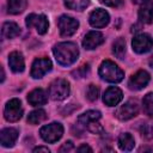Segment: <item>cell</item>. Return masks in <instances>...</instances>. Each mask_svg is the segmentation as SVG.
Returning a JSON list of instances; mask_svg holds the SVG:
<instances>
[{
	"label": "cell",
	"mask_w": 153,
	"mask_h": 153,
	"mask_svg": "<svg viewBox=\"0 0 153 153\" xmlns=\"http://www.w3.org/2000/svg\"><path fill=\"white\" fill-rule=\"evenodd\" d=\"M45 118H47V112L43 109H37V110H33L29 114L27 122L30 124H38V123L43 122Z\"/></svg>",
	"instance_id": "obj_23"
},
{
	"label": "cell",
	"mask_w": 153,
	"mask_h": 153,
	"mask_svg": "<svg viewBox=\"0 0 153 153\" xmlns=\"http://www.w3.org/2000/svg\"><path fill=\"white\" fill-rule=\"evenodd\" d=\"M137 112H139V106H137L136 102H134V100H128L127 103H124L123 105H121V106L116 110L115 115H116V117H117L118 120H121V121H128V120L135 117V116L137 115Z\"/></svg>",
	"instance_id": "obj_11"
},
{
	"label": "cell",
	"mask_w": 153,
	"mask_h": 153,
	"mask_svg": "<svg viewBox=\"0 0 153 153\" xmlns=\"http://www.w3.org/2000/svg\"><path fill=\"white\" fill-rule=\"evenodd\" d=\"M98 96H99V88L98 86L96 85H90L86 90V98L91 102H94L98 99Z\"/></svg>",
	"instance_id": "obj_27"
},
{
	"label": "cell",
	"mask_w": 153,
	"mask_h": 153,
	"mask_svg": "<svg viewBox=\"0 0 153 153\" xmlns=\"http://www.w3.org/2000/svg\"><path fill=\"white\" fill-rule=\"evenodd\" d=\"M27 102L36 106V105H43L48 102V96L45 93V91L43 88H35L33 91H31L27 96Z\"/></svg>",
	"instance_id": "obj_19"
},
{
	"label": "cell",
	"mask_w": 153,
	"mask_h": 153,
	"mask_svg": "<svg viewBox=\"0 0 153 153\" xmlns=\"http://www.w3.org/2000/svg\"><path fill=\"white\" fill-rule=\"evenodd\" d=\"M63 2L69 10L82 11L88 6L90 0H63Z\"/></svg>",
	"instance_id": "obj_25"
},
{
	"label": "cell",
	"mask_w": 153,
	"mask_h": 153,
	"mask_svg": "<svg viewBox=\"0 0 153 153\" xmlns=\"http://www.w3.org/2000/svg\"><path fill=\"white\" fill-rule=\"evenodd\" d=\"M139 19L146 24L153 23V1L152 0L142 1L139 10Z\"/></svg>",
	"instance_id": "obj_16"
},
{
	"label": "cell",
	"mask_w": 153,
	"mask_h": 153,
	"mask_svg": "<svg viewBox=\"0 0 153 153\" xmlns=\"http://www.w3.org/2000/svg\"><path fill=\"white\" fill-rule=\"evenodd\" d=\"M102 4L109 6V7H120L122 6L123 1L122 0H99Z\"/></svg>",
	"instance_id": "obj_28"
},
{
	"label": "cell",
	"mask_w": 153,
	"mask_h": 153,
	"mask_svg": "<svg viewBox=\"0 0 153 153\" xmlns=\"http://www.w3.org/2000/svg\"><path fill=\"white\" fill-rule=\"evenodd\" d=\"M53 53L55 55L57 63L66 67L73 65L79 56V49L76 44L72 42H62L56 44L53 49Z\"/></svg>",
	"instance_id": "obj_1"
},
{
	"label": "cell",
	"mask_w": 153,
	"mask_h": 153,
	"mask_svg": "<svg viewBox=\"0 0 153 153\" xmlns=\"http://www.w3.org/2000/svg\"><path fill=\"white\" fill-rule=\"evenodd\" d=\"M149 74L146 71H137L134 75H131V78L129 79L128 86L130 90H142L143 87H146V85L149 82Z\"/></svg>",
	"instance_id": "obj_12"
},
{
	"label": "cell",
	"mask_w": 153,
	"mask_h": 153,
	"mask_svg": "<svg viewBox=\"0 0 153 153\" xmlns=\"http://www.w3.org/2000/svg\"><path fill=\"white\" fill-rule=\"evenodd\" d=\"M99 75L103 80L109 82H120L124 78L123 71L112 61L104 60L99 67Z\"/></svg>",
	"instance_id": "obj_2"
},
{
	"label": "cell",
	"mask_w": 153,
	"mask_h": 153,
	"mask_svg": "<svg viewBox=\"0 0 153 153\" xmlns=\"http://www.w3.org/2000/svg\"><path fill=\"white\" fill-rule=\"evenodd\" d=\"M25 23H26L27 27H35L39 35H44L48 31V27H49L48 19L43 14L30 13L25 19Z\"/></svg>",
	"instance_id": "obj_8"
},
{
	"label": "cell",
	"mask_w": 153,
	"mask_h": 153,
	"mask_svg": "<svg viewBox=\"0 0 153 153\" xmlns=\"http://www.w3.org/2000/svg\"><path fill=\"white\" fill-rule=\"evenodd\" d=\"M5 118L8 122H17L23 116V106L19 99L13 98L6 103L5 110H4Z\"/></svg>",
	"instance_id": "obj_6"
},
{
	"label": "cell",
	"mask_w": 153,
	"mask_h": 153,
	"mask_svg": "<svg viewBox=\"0 0 153 153\" xmlns=\"http://www.w3.org/2000/svg\"><path fill=\"white\" fill-rule=\"evenodd\" d=\"M104 42V36L98 32V31H90L84 41H82V45L85 49H88V50H92V49H96L97 47H99L100 44H103Z\"/></svg>",
	"instance_id": "obj_15"
},
{
	"label": "cell",
	"mask_w": 153,
	"mask_h": 153,
	"mask_svg": "<svg viewBox=\"0 0 153 153\" xmlns=\"http://www.w3.org/2000/svg\"><path fill=\"white\" fill-rule=\"evenodd\" d=\"M27 5V0H8L7 1V10L11 14L22 13Z\"/></svg>",
	"instance_id": "obj_22"
},
{
	"label": "cell",
	"mask_w": 153,
	"mask_h": 153,
	"mask_svg": "<svg viewBox=\"0 0 153 153\" xmlns=\"http://www.w3.org/2000/svg\"><path fill=\"white\" fill-rule=\"evenodd\" d=\"M112 53L118 59H123L124 57V54H126V41H124V38L118 37L114 42V44H112Z\"/></svg>",
	"instance_id": "obj_24"
},
{
	"label": "cell",
	"mask_w": 153,
	"mask_h": 153,
	"mask_svg": "<svg viewBox=\"0 0 153 153\" xmlns=\"http://www.w3.org/2000/svg\"><path fill=\"white\" fill-rule=\"evenodd\" d=\"M88 20H90V24L93 27H104V26H106L109 24L110 17H109V13L105 10L97 8L90 14V19Z\"/></svg>",
	"instance_id": "obj_13"
},
{
	"label": "cell",
	"mask_w": 153,
	"mask_h": 153,
	"mask_svg": "<svg viewBox=\"0 0 153 153\" xmlns=\"http://www.w3.org/2000/svg\"><path fill=\"white\" fill-rule=\"evenodd\" d=\"M33 152H45V153H49V148H48V147H43V146H39V147H36V148H33Z\"/></svg>",
	"instance_id": "obj_31"
},
{
	"label": "cell",
	"mask_w": 153,
	"mask_h": 153,
	"mask_svg": "<svg viewBox=\"0 0 153 153\" xmlns=\"http://www.w3.org/2000/svg\"><path fill=\"white\" fill-rule=\"evenodd\" d=\"M57 26L60 30L61 36L63 37H69L74 35L79 27V22L69 16H61L57 20Z\"/></svg>",
	"instance_id": "obj_7"
},
{
	"label": "cell",
	"mask_w": 153,
	"mask_h": 153,
	"mask_svg": "<svg viewBox=\"0 0 153 153\" xmlns=\"http://www.w3.org/2000/svg\"><path fill=\"white\" fill-rule=\"evenodd\" d=\"M51 61L47 57H39L36 59L32 63V68H31V76L33 79H39L43 75H45L48 72L51 71Z\"/></svg>",
	"instance_id": "obj_10"
},
{
	"label": "cell",
	"mask_w": 153,
	"mask_h": 153,
	"mask_svg": "<svg viewBox=\"0 0 153 153\" xmlns=\"http://www.w3.org/2000/svg\"><path fill=\"white\" fill-rule=\"evenodd\" d=\"M1 33H2V37L4 38H14V37L19 36L20 27L16 23H13V22H6L2 25Z\"/></svg>",
	"instance_id": "obj_20"
},
{
	"label": "cell",
	"mask_w": 153,
	"mask_h": 153,
	"mask_svg": "<svg viewBox=\"0 0 153 153\" xmlns=\"http://www.w3.org/2000/svg\"><path fill=\"white\" fill-rule=\"evenodd\" d=\"M143 112L148 116H153V92L147 93L142 99Z\"/></svg>",
	"instance_id": "obj_26"
},
{
	"label": "cell",
	"mask_w": 153,
	"mask_h": 153,
	"mask_svg": "<svg viewBox=\"0 0 153 153\" xmlns=\"http://www.w3.org/2000/svg\"><path fill=\"white\" fill-rule=\"evenodd\" d=\"M39 134H41V137L45 141V142H49V143H54L56 142L57 140L61 139L62 134H63V127L61 123H50L48 126H44L41 128L39 130Z\"/></svg>",
	"instance_id": "obj_5"
},
{
	"label": "cell",
	"mask_w": 153,
	"mask_h": 153,
	"mask_svg": "<svg viewBox=\"0 0 153 153\" xmlns=\"http://www.w3.org/2000/svg\"><path fill=\"white\" fill-rule=\"evenodd\" d=\"M76 151H78V152H92V148H91L90 146H87V145H82V146H80Z\"/></svg>",
	"instance_id": "obj_30"
},
{
	"label": "cell",
	"mask_w": 153,
	"mask_h": 153,
	"mask_svg": "<svg viewBox=\"0 0 153 153\" xmlns=\"http://www.w3.org/2000/svg\"><path fill=\"white\" fill-rule=\"evenodd\" d=\"M8 65H10V68L14 73H22L24 71V67H25L23 55L19 51L11 53L10 56H8Z\"/></svg>",
	"instance_id": "obj_18"
},
{
	"label": "cell",
	"mask_w": 153,
	"mask_h": 153,
	"mask_svg": "<svg viewBox=\"0 0 153 153\" xmlns=\"http://www.w3.org/2000/svg\"><path fill=\"white\" fill-rule=\"evenodd\" d=\"M18 139V130L14 128H5L0 133V143L4 147H12Z\"/></svg>",
	"instance_id": "obj_17"
},
{
	"label": "cell",
	"mask_w": 153,
	"mask_h": 153,
	"mask_svg": "<svg viewBox=\"0 0 153 153\" xmlns=\"http://www.w3.org/2000/svg\"><path fill=\"white\" fill-rule=\"evenodd\" d=\"M118 147L122 149V151H126V152H129L134 148V145H135V141H134V137L128 134V133H124V134H121L118 136Z\"/></svg>",
	"instance_id": "obj_21"
},
{
	"label": "cell",
	"mask_w": 153,
	"mask_h": 153,
	"mask_svg": "<svg viewBox=\"0 0 153 153\" xmlns=\"http://www.w3.org/2000/svg\"><path fill=\"white\" fill-rule=\"evenodd\" d=\"M149 65H151V67L153 68V56H152V59L149 60Z\"/></svg>",
	"instance_id": "obj_32"
},
{
	"label": "cell",
	"mask_w": 153,
	"mask_h": 153,
	"mask_svg": "<svg viewBox=\"0 0 153 153\" xmlns=\"http://www.w3.org/2000/svg\"><path fill=\"white\" fill-rule=\"evenodd\" d=\"M131 45L137 54H145L153 48V39L148 33H139L133 38Z\"/></svg>",
	"instance_id": "obj_9"
},
{
	"label": "cell",
	"mask_w": 153,
	"mask_h": 153,
	"mask_svg": "<svg viewBox=\"0 0 153 153\" xmlns=\"http://www.w3.org/2000/svg\"><path fill=\"white\" fill-rule=\"evenodd\" d=\"M123 98V93L122 91L118 88V87H115V86H111L109 87L105 92H104V96H103V102L108 105V106H115L117 105Z\"/></svg>",
	"instance_id": "obj_14"
},
{
	"label": "cell",
	"mask_w": 153,
	"mask_h": 153,
	"mask_svg": "<svg viewBox=\"0 0 153 153\" xmlns=\"http://www.w3.org/2000/svg\"><path fill=\"white\" fill-rule=\"evenodd\" d=\"M69 94V84L65 79H56L49 86V96L53 100H63Z\"/></svg>",
	"instance_id": "obj_4"
},
{
	"label": "cell",
	"mask_w": 153,
	"mask_h": 153,
	"mask_svg": "<svg viewBox=\"0 0 153 153\" xmlns=\"http://www.w3.org/2000/svg\"><path fill=\"white\" fill-rule=\"evenodd\" d=\"M100 117H102V115L99 111L90 110V111H86L85 114L80 115L78 118V122L84 128H86L88 131H91L93 134H99V133H103V127L99 123Z\"/></svg>",
	"instance_id": "obj_3"
},
{
	"label": "cell",
	"mask_w": 153,
	"mask_h": 153,
	"mask_svg": "<svg viewBox=\"0 0 153 153\" xmlns=\"http://www.w3.org/2000/svg\"><path fill=\"white\" fill-rule=\"evenodd\" d=\"M73 142L72 141H67V142H65L62 146H61V148H60V152H69V151H72L73 149Z\"/></svg>",
	"instance_id": "obj_29"
}]
</instances>
